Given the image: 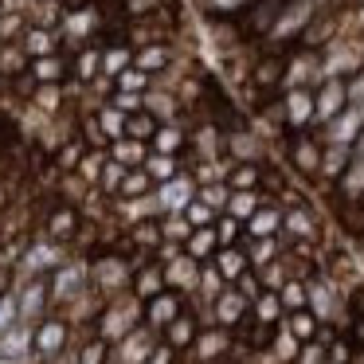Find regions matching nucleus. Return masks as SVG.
I'll return each instance as SVG.
<instances>
[{"label": "nucleus", "mask_w": 364, "mask_h": 364, "mask_svg": "<svg viewBox=\"0 0 364 364\" xmlns=\"http://www.w3.org/2000/svg\"><path fill=\"white\" fill-rule=\"evenodd\" d=\"M36 360V325L16 321L9 333H0V364Z\"/></svg>", "instance_id": "f3484780"}, {"label": "nucleus", "mask_w": 364, "mask_h": 364, "mask_svg": "<svg viewBox=\"0 0 364 364\" xmlns=\"http://www.w3.org/2000/svg\"><path fill=\"white\" fill-rule=\"evenodd\" d=\"M282 235H286V247H290V243H309V247H325V243H329L325 220L317 215V208L309 204V200H298V204L286 208Z\"/></svg>", "instance_id": "39448f33"}, {"label": "nucleus", "mask_w": 364, "mask_h": 364, "mask_svg": "<svg viewBox=\"0 0 364 364\" xmlns=\"http://www.w3.org/2000/svg\"><path fill=\"white\" fill-rule=\"evenodd\" d=\"M137 325H145V301L134 298V294H118V298L106 301L102 317L95 321V337H102L106 345H118Z\"/></svg>", "instance_id": "f03ea898"}, {"label": "nucleus", "mask_w": 364, "mask_h": 364, "mask_svg": "<svg viewBox=\"0 0 364 364\" xmlns=\"http://www.w3.org/2000/svg\"><path fill=\"white\" fill-rule=\"evenodd\" d=\"M251 317L255 325H262V329H278V325L286 321V309H282V298H278V290H262L259 298L251 301Z\"/></svg>", "instance_id": "cd10ccee"}, {"label": "nucleus", "mask_w": 364, "mask_h": 364, "mask_svg": "<svg viewBox=\"0 0 364 364\" xmlns=\"http://www.w3.org/2000/svg\"><path fill=\"white\" fill-rule=\"evenodd\" d=\"M200 200H204L208 208H215V212H228V200H231V184L228 181H220V184H204L200 188Z\"/></svg>", "instance_id": "6e6d98bb"}, {"label": "nucleus", "mask_w": 364, "mask_h": 364, "mask_svg": "<svg viewBox=\"0 0 364 364\" xmlns=\"http://www.w3.org/2000/svg\"><path fill=\"white\" fill-rule=\"evenodd\" d=\"M75 82L79 87H90V82L102 79V48H95V43H87V48L75 51Z\"/></svg>", "instance_id": "7c9ffc66"}, {"label": "nucleus", "mask_w": 364, "mask_h": 364, "mask_svg": "<svg viewBox=\"0 0 364 364\" xmlns=\"http://www.w3.org/2000/svg\"><path fill=\"white\" fill-rule=\"evenodd\" d=\"M348 106V82L345 79H325L317 87V110H314V129L309 134H321L333 118H341Z\"/></svg>", "instance_id": "f8f14e48"}, {"label": "nucleus", "mask_w": 364, "mask_h": 364, "mask_svg": "<svg viewBox=\"0 0 364 364\" xmlns=\"http://www.w3.org/2000/svg\"><path fill=\"white\" fill-rule=\"evenodd\" d=\"M75 333H79V329H75L63 314L43 317V321L36 325V364H43V360H51V356L67 353V348L75 345Z\"/></svg>", "instance_id": "6e6552de"}, {"label": "nucleus", "mask_w": 364, "mask_h": 364, "mask_svg": "<svg viewBox=\"0 0 364 364\" xmlns=\"http://www.w3.org/2000/svg\"><path fill=\"white\" fill-rule=\"evenodd\" d=\"M235 286H239V290H243V298H251V301H255V298H259V294H262V278H259V270H247V274L239 278Z\"/></svg>", "instance_id": "680f3d73"}, {"label": "nucleus", "mask_w": 364, "mask_h": 364, "mask_svg": "<svg viewBox=\"0 0 364 364\" xmlns=\"http://www.w3.org/2000/svg\"><path fill=\"white\" fill-rule=\"evenodd\" d=\"M16 321H20V294H16V286H12V290L0 298V333H9Z\"/></svg>", "instance_id": "4d7b16f0"}, {"label": "nucleus", "mask_w": 364, "mask_h": 364, "mask_svg": "<svg viewBox=\"0 0 364 364\" xmlns=\"http://www.w3.org/2000/svg\"><path fill=\"white\" fill-rule=\"evenodd\" d=\"M145 364H184V356L176 353V348H168L165 341H161V345H157V353H153Z\"/></svg>", "instance_id": "e2e57ef3"}, {"label": "nucleus", "mask_w": 364, "mask_h": 364, "mask_svg": "<svg viewBox=\"0 0 364 364\" xmlns=\"http://www.w3.org/2000/svg\"><path fill=\"white\" fill-rule=\"evenodd\" d=\"M286 325H290V333L306 345V341H317V333H321V321H317L309 309H301V314H286Z\"/></svg>", "instance_id": "3c124183"}, {"label": "nucleus", "mask_w": 364, "mask_h": 364, "mask_svg": "<svg viewBox=\"0 0 364 364\" xmlns=\"http://www.w3.org/2000/svg\"><path fill=\"white\" fill-rule=\"evenodd\" d=\"M173 48L168 43H149V48H137V55H134V67L137 71H145V75H161V71H168L173 67Z\"/></svg>", "instance_id": "72a5a7b5"}, {"label": "nucleus", "mask_w": 364, "mask_h": 364, "mask_svg": "<svg viewBox=\"0 0 364 364\" xmlns=\"http://www.w3.org/2000/svg\"><path fill=\"white\" fill-rule=\"evenodd\" d=\"M48 282H51V306H55V314H59L67 301H75L90 286V255L75 251L71 259H67L63 267L48 278Z\"/></svg>", "instance_id": "423d86ee"}, {"label": "nucleus", "mask_w": 364, "mask_h": 364, "mask_svg": "<svg viewBox=\"0 0 364 364\" xmlns=\"http://www.w3.org/2000/svg\"><path fill=\"white\" fill-rule=\"evenodd\" d=\"M0 208H4V200H0Z\"/></svg>", "instance_id": "69168bd1"}, {"label": "nucleus", "mask_w": 364, "mask_h": 364, "mask_svg": "<svg viewBox=\"0 0 364 364\" xmlns=\"http://www.w3.org/2000/svg\"><path fill=\"white\" fill-rule=\"evenodd\" d=\"M200 329H204V321H200V314L196 309H184L181 317H176L173 325H168L165 333H161V341H165L168 348H176V353H188L192 345H196V337H200Z\"/></svg>", "instance_id": "393cba45"}, {"label": "nucleus", "mask_w": 364, "mask_h": 364, "mask_svg": "<svg viewBox=\"0 0 364 364\" xmlns=\"http://www.w3.org/2000/svg\"><path fill=\"white\" fill-rule=\"evenodd\" d=\"M106 161H110V149H90L87 157H82V165H79V173H75V176H79V181L87 184V188H98Z\"/></svg>", "instance_id": "c03bdc74"}, {"label": "nucleus", "mask_w": 364, "mask_h": 364, "mask_svg": "<svg viewBox=\"0 0 364 364\" xmlns=\"http://www.w3.org/2000/svg\"><path fill=\"white\" fill-rule=\"evenodd\" d=\"M270 356H274V364H298L301 356V341L290 333V325H278L274 337H270Z\"/></svg>", "instance_id": "e433bc0d"}, {"label": "nucleus", "mask_w": 364, "mask_h": 364, "mask_svg": "<svg viewBox=\"0 0 364 364\" xmlns=\"http://www.w3.org/2000/svg\"><path fill=\"white\" fill-rule=\"evenodd\" d=\"M192 223H188V215H161V235H165V243H188V235H192Z\"/></svg>", "instance_id": "603ef678"}, {"label": "nucleus", "mask_w": 364, "mask_h": 364, "mask_svg": "<svg viewBox=\"0 0 364 364\" xmlns=\"http://www.w3.org/2000/svg\"><path fill=\"white\" fill-rule=\"evenodd\" d=\"M137 274V262L129 259V251L122 247H106V251L90 255V286L106 298H118V294H129Z\"/></svg>", "instance_id": "f257e3e1"}, {"label": "nucleus", "mask_w": 364, "mask_h": 364, "mask_svg": "<svg viewBox=\"0 0 364 364\" xmlns=\"http://www.w3.org/2000/svg\"><path fill=\"white\" fill-rule=\"evenodd\" d=\"M200 270H204V262H196L192 255H176L173 262H165V282H168V290L192 298V294L200 290Z\"/></svg>", "instance_id": "4be33fe9"}, {"label": "nucleus", "mask_w": 364, "mask_h": 364, "mask_svg": "<svg viewBox=\"0 0 364 364\" xmlns=\"http://www.w3.org/2000/svg\"><path fill=\"white\" fill-rule=\"evenodd\" d=\"M153 153H165V157H188V129L184 122H168L157 129V137L149 141Z\"/></svg>", "instance_id": "c85d7f7f"}, {"label": "nucleus", "mask_w": 364, "mask_h": 364, "mask_svg": "<svg viewBox=\"0 0 364 364\" xmlns=\"http://www.w3.org/2000/svg\"><path fill=\"white\" fill-rule=\"evenodd\" d=\"M161 204H157V192L153 196H137V200H110V220L118 223L122 231L134 228V223H145V220H161Z\"/></svg>", "instance_id": "a211bd4d"}, {"label": "nucleus", "mask_w": 364, "mask_h": 364, "mask_svg": "<svg viewBox=\"0 0 364 364\" xmlns=\"http://www.w3.org/2000/svg\"><path fill=\"white\" fill-rule=\"evenodd\" d=\"M282 153H286V165L298 173L301 184H309L314 188L317 184V173H321V153H325V141L317 134H294L282 141Z\"/></svg>", "instance_id": "20e7f679"}, {"label": "nucleus", "mask_w": 364, "mask_h": 364, "mask_svg": "<svg viewBox=\"0 0 364 364\" xmlns=\"http://www.w3.org/2000/svg\"><path fill=\"white\" fill-rule=\"evenodd\" d=\"M223 157H231L235 165H267L270 161L267 157V141H262L251 126L228 134V141H223Z\"/></svg>", "instance_id": "2eb2a0df"}, {"label": "nucleus", "mask_w": 364, "mask_h": 364, "mask_svg": "<svg viewBox=\"0 0 364 364\" xmlns=\"http://www.w3.org/2000/svg\"><path fill=\"white\" fill-rule=\"evenodd\" d=\"M106 102H110L114 110H122L126 118H129V114H141L145 110V95H129V90H114Z\"/></svg>", "instance_id": "bf43d9fd"}, {"label": "nucleus", "mask_w": 364, "mask_h": 364, "mask_svg": "<svg viewBox=\"0 0 364 364\" xmlns=\"http://www.w3.org/2000/svg\"><path fill=\"white\" fill-rule=\"evenodd\" d=\"M20 48L28 51L32 59H48V55H59V32H48V28H28Z\"/></svg>", "instance_id": "f704fd0d"}, {"label": "nucleus", "mask_w": 364, "mask_h": 364, "mask_svg": "<svg viewBox=\"0 0 364 364\" xmlns=\"http://www.w3.org/2000/svg\"><path fill=\"white\" fill-rule=\"evenodd\" d=\"M106 301H110V298H106V294H98L95 286H87V290H82V294H79V298H75V301H67V306L59 309V314H63L67 321L75 325V329H95V321H98V317H102Z\"/></svg>", "instance_id": "aec40b11"}, {"label": "nucleus", "mask_w": 364, "mask_h": 364, "mask_svg": "<svg viewBox=\"0 0 364 364\" xmlns=\"http://www.w3.org/2000/svg\"><path fill=\"white\" fill-rule=\"evenodd\" d=\"M267 200H274L270 192H231V200H228V215H235L239 223L247 228V220H251L255 212H259Z\"/></svg>", "instance_id": "a19ab883"}, {"label": "nucleus", "mask_w": 364, "mask_h": 364, "mask_svg": "<svg viewBox=\"0 0 364 364\" xmlns=\"http://www.w3.org/2000/svg\"><path fill=\"white\" fill-rule=\"evenodd\" d=\"M134 55H137V51L129 48V43L106 48V51H102V79H118L122 71H129V67H134Z\"/></svg>", "instance_id": "37998d69"}, {"label": "nucleus", "mask_w": 364, "mask_h": 364, "mask_svg": "<svg viewBox=\"0 0 364 364\" xmlns=\"http://www.w3.org/2000/svg\"><path fill=\"white\" fill-rule=\"evenodd\" d=\"M278 298H282V309L286 314H301V309H309V290H306V278H290V282L278 290Z\"/></svg>", "instance_id": "de8ad7c7"}, {"label": "nucleus", "mask_w": 364, "mask_h": 364, "mask_svg": "<svg viewBox=\"0 0 364 364\" xmlns=\"http://www.w3.org/2000/svg\"><path fill=\"white\" fill-rule=\"evenodd\" d=\"M348 161H353V145H325V153H321V173H317V184H314L321 196L341 181V176H345Z\"/></svg>", "instance_id": "b1692460"}, {"label": "nucleus", "mask_w": 364, "mask_h": 364, "mask_svg": "<svg viewBox=\"0 0 364 364\" xmlns=\"http://www.w3.org/2000/svg\"><path fill=\"white\" fill-rule=\"evenodd\" d=\"M28 71H32V79L40 82V87H63V79L75 71V67L67 63L63 55H48V59H32Z\"/></svg>", "instance_id": "2f4dec72"}, {"label": "nucleus", "mask_w": 364, "mask_h": 364, "mask_svg": "<svg viewBox=\"0 0 364 364\" xmlns=\"http://www.w3.org/2000/svg\"><path fill=\"white\" fill-rule=\"evenodd\" d=\"M196 196H200V184H196V176H192L188 168H184L181 176H173L168 184H157V204H161L165 215H184Z\"/></svg>", "instance_id": "ddd939ff"}, {"label": "nucleus", "mask_w": 364, "mask_h": 364, "mask_svg": "<svg viewBox=\"0 0 364 364\" xmlns=\"http://www.w3.org/2000/svg\"><path fill=\"white\" fill-rule=\"evenodd\" d=\"M149 145L145 141H134V137H122V141H110V157L118 161V165L126 168H145V161H149Z\"/></svg>", "instance_id": "4c0bfd02"}, {"label": "nucleus", "mask_w": 364, "mask_h": 364, "mask_svg": "<svg viewBox=\"0 0 364 364\" xmlns=\"http://www.w3.org/2000/svg\"><path fill=\"white\" fill-rule=\"evenodd\" d=\"M247 251V259H251V270H262L270 267V262H278L286 255V235H270V239H243L239 243Z\"/></svg>", "instance_id": "bb28decb"}, {"label": "nucleus", "mask_w": 364, "mask_h": 364, "mask_svg": "<svg viewBox=\"0 0 364 364\" xmlns=\"http://www.w3.org/2000/svg\"><path fill=\"white\" fill-rule=\"evenodd\" d=\"M87 153H90V145L82 141L79 134H75L67 145H59V149H55V173L75 176V173H79V165H82V157H87Z\"/></svg>", "instance_id": "58836bf2"}, {"label": "nucleus", "mask_w": 364, "mask_h": 364, "mask_svg": "<svg viewBox=\"0 0 364 364\" xmlns=\"http://www.w3.org/2000/svg\"><path fill=\"white\" fill-rule=\"evenodd\" d=\"M161 290H168L165 267H161L157 259L141 262V267H137V274H134V286H129V294H134V298H141V301H153Z\"/></svg>", "instance_id": "a878e982"}, {"label": "nucleus", "mask_w": 364, "mask_h": 364, "mask_svg": "<svg viewBox=\"0 0 364 364\" xmlns=\"http://www.w3.org/2000/svg\"><path fill=\"white\" fill-rule=\"evenodd\" d=\"M114 87H118V90H129V95H149V90H153V75L129 67V71H122L118 79H114Z\"/></svg>", "instance_id": "864d4df0"}, {"label": "nucleus", "mask_w": 364, "mask_h": 364, "mask_svg": "<svg viewBox=\"0 0 364 364\" xmlns=\"http://www.w3.org/2000/svg\"><path fill=\"white\" fill-rule=\"evenodd\" d=\"M184 255H192L196 262H212L215 255H220V235H215V228H196L188 235V243H184Z\"/></svg>", "instance_id": "c9c22d12"}, {"label": "nucleus", "mask_w": 364, "mask_h": 364, "mask_svg": "<svg viewBox=\"0 0 364 364\" xmlns=\"http://www.w3.org/2000/svg\"><path fill=\"white\" fill-rule=\"evenodd\" d=\"M360 134H364V106H345V114L333 118L317 137H321L325 145H356Z\"/></svg>", "instance_id": "412c9836"}, {"label": "nucleus", "mask_w": 364, "mask_h": 364, "mask_svg": "<svg viewBox=\"0 0 364 364\" xmlns=\"http://www.w3.org/2000/svg\"><path fill=\"white\" fill-rule=\"evenodd\" d=\"M153 192H157L153 176L145 173V168H129L126 181H122V196L118 200H137V196H153Z\"/></svg>", "instance_id": "49530a36"}, {"label": "nucleus", "mask_w": 364, "mask_h": 364, "mask_svg": "<svg viewBox=\"0 0 364 364\" xmlns=\"http://www.w3.org/2000/svg\"><path fill=\"white\" fill-rule=\"evenodd\" d=\"M212 262H215V270L223 274V282H228V286H235L239 278L251 270V259H247L243 247H220V255H215Z\"/></svg>", "instance_id": "473e14b6"}, {"label": "nucleus", "mask_w": 364, "mask_h": 364, "mask_svg": "<svg viewBox=\"0 0 364 364\" xmlns=\"http://www.w3.org/2000/svg\"><path fill=\"white\" fill-rule=\"evenodd\" d=\"M188 309V298L176 290H161L153 301H145V325H149L153 333H165L168 325L176 321V317Z\"/></svg>", "instance_id": "6ab92c4d"}, {"label": "nucleus", "mask_w": 364, "mask_h": 364, "mask_svg": "<svg viewBox=\"0 0 364 364\" xmlns=\"http://www.w3.org/2000/svg\"><path fill=\"white\" fill-rule=\"evenodd\" d=\"M161 345V333H153L149 325H137L126 341H118L110 353V364H145Z\"/></svg>", "instance_id": "4468645a"}, {"label": "nucleus", "mask_w": 364, "mask_h": 364, "mask_svg": "<svg viewBox=\"0 0 364 364\" xmlns=\"http://www.w3.org/2000/svg\"><path fill=\"white\" fill-rule=\"evenodd\" d=\"M247 314H251V298H243V290H239V286H228V290L215 298V306H212V325L235 333L239 325L247 321Z\"/></svg>", "instance_id": "dca6fc26"}, {"label": "nucleus", "mask_w": 364, "mask_h": 364, "mask_svg": "<svg viewBox=\"0 0 364 364\" xmlns=\"http://www.w3.org/2000/svg\"><path fill=\"white\" fill-rule=\"evenodd\" d=\"M184 215H188L192 228H215V220H220V212H215V208H208L200 196L188 204V212H184Z\"/></svg>", "instance_id": "13d9d810"}, {"label": "nucleus", "mask_w": 364, "mask_h": 364, "mask_svg": "<svg viewBox=\"0 0 364 364\" xmlns=\"http://www.w3.org/2000/svg\"><path fill=\"white\" fill-rule=\"evenodd\" d=\"M98 126H102V134H106V141H122V137H126V114H122V110H114V106L110 102H102V106H98Z\"/></svg>", "instance_id": "a18cd8bd"}, {"label": "nucleus", "mask_w": 364, "mask_h": 364, "mask_svg": "<svg viewBox=\"0 0 364 364\" xmlns=\"http://www.w3.org/2000/svg\"><path fill=\"white\" fill-rule=\"evenodd\" d=\"M235 356V333L220 329V325H204L196 345L184 353V364H228Z\"/></svg>", "instance_id": "0eeeda50"}, {"label": "nucleus", "mask_w": 364, "mask_h": 364, "mask_svg": "<svg viewBox=\"0 0 364 364\" xmlns=\"http://www.w3.org/2000/svg\"><path fill=\"white\" fill-rule=\"evenodd\" d=\"M16 294H20V321L40 325L43 317L55 314V306H51V282H48V278H28V282H16Z\"/></svg>", "instance_id": "9b49d317"}, {"label": "nucleus", "mask_w": 364, "mask_h": 364, "mask_svg": "<svg viewBox=\"0 0 364 364\" xmlns=\"http://www.w3.org/2000/svg\"><path fill=\"white\" fill-rule=\"evenodd\" d=\"M16 286V270H9V267H0V298Z\"/></svg>", "instance_id": "0e129e2a"}, {"label": "nucleus", "mask_w": 364, "mask_h": 364, "mask_svg": "<svg viewBox=\"0 0 364 364\" xmlns=\"http://www.w3.org/2000/svg\"><path fill=\"white\" fill-rule=\"evenodd\" d=\"M32 67V55H28L20 43H0V79H20Z\"/></svg>", "instance_id": "ea45409f"}, {"label": "nucleus", "mask_w": 364, "mask_h": 364, "mask_svg": "<svg viewBox=\"0 0 364 364\" xmlns=\"http://www.w3.org/2000/svg\"><path fill=\"white\" fill-rule=\"evenodd\" d=\"M243 231H247V228L235 220V215H228V212L215 220V235H220V247H239V243H243Z\"/></svg>", "instance_id": "5fc2aeb1"}, {"label": "nucleus", "mask_w": 364, "mask_h": 364, "mask_svg": "<svg viewBox=\"0 0 364 364\" xmlns=\"http://www.w3.org/2000/svg\"><path fill=\"white\" fill-rule=\"evenodd\" d=\"M282 223H286V204L282 200H267L259 212L247 220L243 239H270V235H282Z\"/></svg>", "instance_id": "5701e85b"}, {"label": "nucleus", "mask_w": 364, "mask_h": 364, "mask_svg": "<svg viewBox=\"0 0 364 364\" xmlns=\"http://www.w3.org/2000/svg\"><path fill=\"white\" fill-rule=\"evenodd\" d=\"M71 255H75L71 243H55V239H48V235H32L24 259L16 262V282H28V278H51Z\"/></svg>", "instance_id": "7ed1b4c3"}, {"label": "nucleus", "mask_w": 364, "mask_h": 364, "mask_svg": "<svg viewBox=\"0 0 364 364\" xmlns=\"http://www.w3.org/2000/svg\"><path fill=\"white\" fill-rule=\"evenodd\" d=\"M157 129H161V122L153 118L149 110L129 114V122H126V137H134V141H145V145H149L153 137H157Z\"/></svg>", "instance_id": "09e8293b"}, {"label": "nucleus", "mask_w": 364, "mask_h": 364, "mask_svg": "<svg viewBox=\"0 0 364 364\" xmlns=\"http://www.w3.org/2000/svg\"><path fill=\"white\" fill-rule=\"evenodd\" d=\"M145 110H149L161 126H168V122H181L184 102H181V95H173V90H157V87H153L149 95H145Z\"/></svg>", "instance_id": "c756f323"}, {"label": "nucleus", "mask_w": 364, "mask_h": 364, "mask_svg": "<svg viewBox=\"0 0 364 364\" xmlns=\"http://www.w3.org/2000/svg\"><path fill=\"white\" fill-rule=\"evenodd\" d=\"M63 102H67V90L63 87H40L32 95V106L43 114V118H55V114L63 110Z\"/></svg>", "instance_id": "8fccbe9b"}, {"label": "nucleus", "mask_w": 364, "mask_h": 364, "mask_svg": "<svg viewBox=\"0 0 364 364\" xmlns=\"http://www.w3.org/2000/svg\"><path fill=\"white\" fill-rule=\"evenodd\" d=\"M325 353H329V345H325V341H306V345H301L298 364H325Z\"/></svg>", "instance_id": "052dcab7"}, {"label": "nucleus", "mask_w": 364, "mask_h": 364, "mask_svg": "<svg viewBox=\"0 0 364 364\" xmlns=\"http://www.w3.org/2000/svg\"><path fill=\"white\" fill-rule=\"evenodd\" d=\"M314 110H317V87H301V90L282 95V126H286V137L314 129ZM286 137H282V141H286Z\"/></svg>", "instance_id": "1a4fd4ad"}, {"label": "nucleus", "mask_w": 364, "mask_h": 364, "mask_svg": "<svg viewBox=\"0 0 364 364\" xmlns=\"http://www.w3.org/2000/svg\"><path fill=\"white\" fill-rule=\"evenodd\" d=\"M82 223H87V215L79 212V204H67V200H59V204L48 208V215H43V231L40 235L55 239V243H71L82 235Z\"/></svg>", "instance_id": "9d476101"}, {"label": "nucleus", "mask_w": 364, "mask_h": 364, "mask_svg": "<svg viewBox=\"0 0 364 364\" xmlns=\"http://www.w3.org/2000/svg\"><path fill=\"white\" fill-rule=\"evenodd\" d=\"M231 192H262L267 184V165H235L228 176Z\"/></svg>", "instance_id": "79ce46f5"}]
</instances>
